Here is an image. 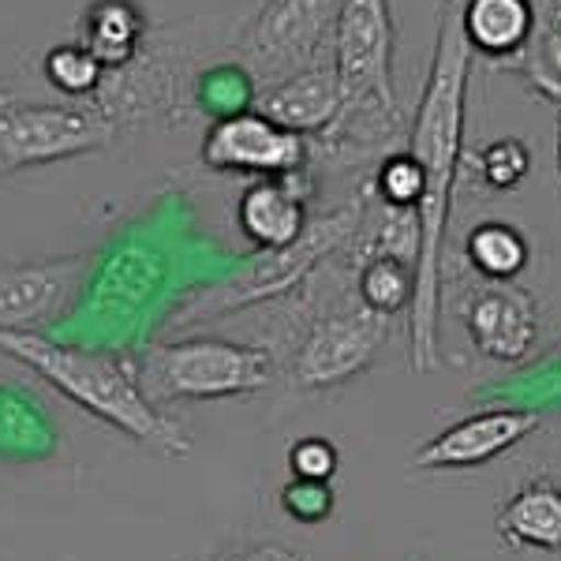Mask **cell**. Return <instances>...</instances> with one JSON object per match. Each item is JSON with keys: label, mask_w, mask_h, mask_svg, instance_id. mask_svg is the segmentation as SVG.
<instances>
[{"label": "cell", "mask_w": 561, "mask_h": 561, "mask_svg": "<svg viewBox=\"0 0 561 561\" xmlns=\"http://www.w3.org/2000/svg\"><path fill=\"white\" fill-rule=\"evenodd\" d=\"M468 49L460 34V0H446L434 42L431 76L423 87L412 121L409 153L420 161L423 192L415 203L420 221V255H415L412 288V367H438V293H442V248H446L449 214H454V184L460 165V135H465V94H468Z\"/></svg>", "instance_id": "obj_1"}, {"label": "cell", "mask_w": 561, "mask_h": 561, "mask_svg": "<svg viewBox=\"0 0 561 561\" xmlns=\"http://www.w3.org/2000/svg\"><path fill=\"white\" fill-rule=\"evenodd\" d=\"M0 352L20 359L34 375L45 378L57 393L87 409L94 420L124 431L128 438L150 446L161 457H187L192 438L147 397L139 367L113 352H90L60 345L34 330H0Z\"/></svg>", "instance_id": "obj_2"}, {"label": "cell", "mask_w": 561, "mask_h": 561, "mask_svg": "<svg viewBox=\"0 0 561 561\" xmlns=\"http://www.w3.org/2000/svg\"><path fill=\"white\" fill-rule=\"evenodd\" d=\"M333 68L341 79V116L333 135L364 128L386 135L397 128V90H393V20L389 0H341L333 26Z\"/></svg>", "instance_id": "obj_3"}, {"label": "cell", "mask_w": 561, "mask_h": 561, "mask_svg": "<svg viewBox=\"0 0 561 561\" xmlns=\"http://www.w3.org/2000/svg\"><path fill=\"white\" fill-rule=\"evenodd\" d=\"M139 382L153 404L259 393L274 382V356L266 348L221 337L173 341V345H153L142 356Z\"/></svg>", "instance_id": "obj_4"}, {"label": "cell", "mask_w": 561, "mask_h": 561, "mask_svg": "<svg viewBox=\"0 0 561 561\" xmlns=\"http://www.w3.org/2000/svg\"><path fill=\"white\" fill-rule=\"evenodd\" d=\"M116 124L90 105H42L0 94V176L94 153L116 139Z\"/></svg>", "instance_id": "obj_5"}, {"label": "cell", "mask_w": 561, "mask_h": 561, "mask_svg": "<svg viewBox=\"0 0 561 561\" xmlns=\"http://www.w3.org/2000/svg\"><path fill=\"white\" fill-rule=\"evenodd\" d=\"M341 0H266L243 38L248 76L280 83L333 57V26Z\"/></svg>", "instance_id": "obj_6"}, {"label": "cell", "mask_w": 561, "mask_h": 561, "mask_svg": "<svg viewBox=\"0 0 561 561\" xmlns=\"http://www.w3.org/2000/svg\"><path fill=\"white\" fill-rule=\"evenodd\" d=\"M203 165L214 173L243 176H293L307 165V139L280 128L259 108L217 116L203 139Z\"/></svg>", "instance_id": "obj_7"}, {"label": "cell", "mask_w": 561, "mask_h": 561, "mask_svg": "<svg viewBox=\"0 0 561 561\" xmlns=\"http://www.w3.org/2000/svg\"><path fill=\"white\" fill-rule=\"evenodd\" d=\"M386 341V314H375L367 307L314 322L296 352L293 378L304 389H325L356 378L370 367Z\"/></svg>", "instance_id": "obj_8"}, {"label": "cell", "mask_w": 561, "mask_h": 561, "mask_svg": "<svg viewBox=\"0 0 561 561\" xmlns=\"http://www.w3.org/2000/svg\"><path fill=\"white\" fill-rule=\"evenodd\" d=\"M536 431H539L536 412L486 409L465 415L454 427L434 434L427 446H420V454L412 457V468H423V472H460V468L486 465V460L517 449Z\"/></svg>", "instance_id": "obj_9"}, {"label": "cell", "mask_w": 561, "mask_h": 561, "mask_svg": "<svg viewBox=\"0 0 561 561\" xmlns=\"http://www.w3.org/2000/svg\"><path fill=\"white\" fill-rule=\"evenodd\" d=\"M87 259H53L0 270V330H34L60 319L76 300Z\"/></svg>", "instance_id": "obj_10"}, {"label": "cell", "mask_w": 561, "mask_h": 561, "mask_svg": "<svg viewBox=\"0 0 561 561\" xmlns=\"http://www.w3.org/2000/svg\"><path fill=\"white\" fill-rule=\"evenodd\" d=\"M352 229H356V214L352 210L330 214V217H322V221L307 225V232L293 243V248L266 251L259 266H251L248 274L232 280V285L221 293V300L203 304V311H225V307L255 304V300H262V296L285 293V288L296 285V280H300L307 270L325 255V251H333L341 240H348Z\"/></svg>", "instance_id": "obj_11"}, {"label": "cell", "mask_w": 561, "mask_h": 561, "mask_svg": "<svg viewBox=\"0 0 561 561\" xmlns=\"http://www.w3.org/2000/svg\"><path fill=\"white\" fill-rule=\"evenodd\" d=\"M465 325L472 345L497 364H517L536 345V304L510 280H494L465 307Z\"/></svg>", "instance_id": "obj_12"}, {"label": "cell", "mask_w": 561, "mask_h": 561, "mask_svg": "<svg viewBox=\"0 0 561 561\" xmlns=\"http://www.w3.org/2000/svg\"><path fill=\"white\" fill-rule=\"evenodd\" d=\"M341 105H345V94H341V79L333 60L280 79V83L262 90L255 102L262 116H270L280 128L304 135V139L307 135L330 131L341 116Z\"/></svg>", "instance_id": "obj_13"}, {"label": "cell", "mask_w": 561, "mask_h": 561, "mask_svg": "<svg viewBox=\"0 0 561 561\" xmlns=\"http://www.w3.org/2000/svg\"><path fill=\"white\" fill-rule=\"evenodd\" d=\"M296 180H300V173L255 180V184L240 195L237 221H240L243 237L251 243H259L262 251L293 248L307 232L304 192L296 187Z\"/></svg>", "instance_id": "obj_14"}, {"label": "cell", "mask_w": 561, "mask_h": 561, "mask_svg": "<svg viewBox=\"0 0 561 561\" xmlns=\"http://www.w3.org/2000/svg\"><path fill=\"white\" fill-rule=\"evenodd\" d=\"M460 34L479 57L517 60L536 34L531 0H460Z\"/></svg>", "instance_id": "obj_15"}, {"label": "cell", "mask_w": 561, "mask_h": 561, "mask_svg": "<svg viewBox=\"0 0 561 561\" xmlns=\"http://www.w3.org/2000/svg\"><path fill=\"white\" fill-rule=\"evenodd\" d=\"M494 531L505 547L561 550V486L550 479L520 486L494 517Z\"/></svg>", "instance_id": "obj_16"}, {"label": "cell", "mask_w": 561, "mask_h": 561, "mask_svg": "<svg viewBox=\"0 0 561 561\" xmlns=\"http://www.w3.org/2000/svg\"><path fill=\"white\" fill-rule=\"evenodd\" d=\"M83 45L105 71L131 65L147 45V23L131 0H94L83 23Z\"/></svg>", "instance_id": "obj_17"}, {"label": "cell", "mask_w": 561, "mask_h": 561, "mask_svg": "<svg viewBox=\"0 0 561 561\" xmlns=\"http://www.w3.org/2000/svg\"><path fill=\"white\" fill-rule=\"evenodd\" d=\"M465 251H468V262L491 280H513L528 266V240L505 221L476 225L465 240Z\"/></svg>", "instance_id": "obj_18"}, {"label": "cell", "mask_w": 561, "mask_h": 561, "mask_svg": "<svg viewBox=\"0 0 561 561\" xmlns=\"http://www.w3.org/2000/svg\"><path fill=\"white\" fill-rule=\"evenodd\" d=\"M412 288H415V270L393 255L367 259L364 274H359L364 307L375 314H386V319L393 311H401V307H412Z\"/></svg>", "instance_id": "obj_19"}, {"label": "cell", "mask_w": 561, "mask_h": 561, "mask_svg": "<svg viewBox=\"0 0 561 561\" xmlns=\"http://www.w3.org/2000/svg\"><path fill=\"white\" fill-rule=\"evenodd\" d=\"M42 68H45V79L68 98H94L105 79V68L98 65V57L83 42L53 45V49L45 53Z\"/></svg>", "instance_id": "obj_20"}, {"label": "cell", "mask_w": 561, "mask_h": 561, "mask_svg": "<svg viewBox=\"0 0 561 561\" xmlns=\"http://www.w3.org/2000/svg\"><path fill=\"white\" fill-rule=\"evenodd\" d=\"M513 65L528 76V83L536 87L539 94L561 102V26L558 23L536 26L531 42L524 45V53Z\"/></svg>", "instance_id": "obj_21"}, {"label": "cell", "mask_w": 561, "mask_h": 561, "mask_svg": "<svg viewBox=\"0 0 561 561\" xmlns=\"http://www.w3.org/2000/svg\"><path fill=\"white\" fill-rule=\"evenodd\" d=\"M479 169L483 180L497 192H513L531 169V153L520 139H494L491 147L479 153Z\"/></svg>", "instance_id": "obj_22"}, {"label": "cell", "mask_w": 561, "mask_h": 561, "mask_svg": "<svg viewBox=\"0 0 561 561\" xmlns=\"http://www.w3.org/2000/svg\"><path fill=\"white\" fill-rule=\"evenodd\" d=\"M420 192H423V173H420V161H415L409 150L393 153V158L378 169V195H382L386 206H404V210H415Z\"/></svg>", "instance_id": "obj_23"}, {"label": "cell", "mask_w": 561, "mask_h": 561, "mask_svg": "<svg viewBox=\"0 0 561 561\" xmlns=\"http://www.w3.org/2000/svg\"><path fill=\"white\" fill-rule=\"evenodd\" d=\"M280 510L300 524H319L333 513V486L319 479H288L280 486Z\"/></svg>", "instance_id": "obj_24"}, {"label": "cell", "mask_w": 561, "mask_h": 561, "mask_svg": "<svg viewBox=\"0 0 561 561\" xmlns=\"http://www.w3.org/2000/svg\"><path fill=\"white\" fill-rule=\"evenodd\" d=\"M288 472L293 479H319V483H330L337 476V446L330 438H300L288 449Z\"/></svg>", "instance_id": "obj_25"}, {"label": "cell", "mask_w": 561, "mask_h": 561, "mask_svg": "<svg viewBox=\"0 0 561 561\" xmlns=\"http://www.w3.org/2000/svg\"><path fill=\"white\" fill-rule=\"evenodd\" d=\"M210 561H304L296 550L280 547V542H251V547H237V550H225Z\"/></svg>", "instance_id": "obj_26"}, {"label": "cell", "mask_w": 561, "mask_h": 561, "mask_svg": "<svg viewBox=\"0 0 561 561\" xmlns=\"http://www.w3.org/2000/svg\"><path fill=\"white\" fill-rule=\"evenodd\" d=\"M558 173H561V108H558Z\"/></svg>", "instance_id": "obj_27"}]
</instances>
